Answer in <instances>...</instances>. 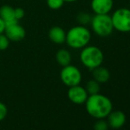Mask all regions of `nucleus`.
<instances>
[{
	"label": "nucleus",
	"mask_w": 130,
	"mask_h": 130,
	"mask_svg": "<svg viewBox=\"0 0 130 130\" xmlns=\"http://www.w3.org/2000/svg\"><path fill=\"white\" fill-rule=\"evenodd\" d=\"M10 45V40L4 33L0 34V51H5Z\"/></svg>",
	"instance_id": "obj_18"
},
{
	"label": "nucleus",
	"mask_w": 130,
	"mask_h": 130,
	"mask_svg": "<svg viewBox=\"0 0 130 130\" xmlns=\"http://www.w3.org/2000/svg\"><path fill=\"white\" fill-rule=\"evenodd\" d=\"M80 59L82 65L87 68L93 70L96 67L102 66L104 59L102 50L95 45H87L82 49Z\"/></svg>",
	"instance_id": "obj_3"
},
{
	"label": "nucleus",
	"mask_w": 130,
	"mask_h": 130,
	"mask_svg": "<svg viewBox=\"0 0 130 130\" xmlns=\"http://www.w3.org/2000/svg\"><path fill=\"white\" fill-rule=\"evenodd\" d=\"M78 0H64L65 3H74V2H76Z\"/></svg>",
	"instance_id": "obj_23"
},
{
	"label": "nucleus",
	"mask_w": 130,
	"mask_h": 130,
	"mask_svg": "<svg viewBox=\"0 0 130 130\" xmlns=\"http://www.w3.org/2000/svg\"><path fill=\"white\" fill-rule=\"evenodd\" d=\"M91 40V32L86 26L77 25L67 32L66 43L70 48L79 50L89 45Z\"/></svg>",
	"instance_id": "obj_2"
},
{
	"label": "nucleus",
	"mask_w": 130,
	"mask_h": 130,
	"mask_svg": "<svg viewBox=\"0 0 130 130\" xmlns=\"http://www.w3.org/2000/svg\"><path fill=\"white\" fill-rule=\"evenodd\" d=\"M93 79L98 82V83H105L111 78V73L106 67L102 66L96 67L92 70Z\"/></svg>",
	"instance_id": "obj_12"
},
{
	"label": "nucleus",
	"mask_w": 130,
	"mask_h": 130,
	"mask_svg": "<svg viewBox=\"0 0 130 130\" xmlns=\"http://www.w3.org/2000/svg\"><path fill=\"white\" fill-rule=\"evenodd\" d=\"M4 34L7 36L10 42H20L26 36V30L20 24L19 21H15L5 24Z\"/></svg>",
	"instance_id": "obj_7"
},
{
	"label": "nucleus",
	"mask_w": 130,
	"mask_h": 130,
	"mask_svg": "<svg viewBox=\"0 0 130 130\" xmlns=\"http://www.w3.org/2000/svg\"><path fill=\"white\" fill-rule=\"evenodd\" d=\"M87 112L98 120L106 118L112 111V103L106 96L99 93L89 95L85 102Z\"/></svg>",
	"instance_id": "obj_1"
},
{
	"label": "nucleus",
	"mask_w": 130,
	"mask_h": 130,
	"mask_svg": "<svg viewBox=\"0 0 130 130\" xmlns=\"http://www.w3.org/2000/svg\"><path fill=\"white\" fill-rule=\"evenodd\" d=\"M90 27L99 37H108L114 30L110 14H95L91 19Z\"/></svg>",
	"instance_id": "obj_4"
},
{
	"label": "nucleus",
	"mask_w": 130,
	"mask_h": 130,
	"mask_svg": "<svg viewBox=\"0 0 130 130\" xmlns=\"http://www.w3.org/2000/svg\"><path fill=\"white\" fill-rule=\"evenodd\" d=\"M14 14H15V18L18 21H21V19H23L25 16V11L21 7H16L14 8Z\"/></svg>",
	"instance_id": "obj_20"
},
{
	"label": "nucleus",
	"mask_w": 130,
	"mask_h": 130,
	"mask_svg": "<svg viewBox=\"0 0 130 130\" xmlns=\"http://www.w3.org/2000/svg\"><path fill=\"white\" fill-rule=\"evenodd\" d=\"M66 36H67V32L59 26H54L51 27L48 33L50 40L56 44H62V43H66Z\"/></svg>",
	"instance_id": "obj_11"
},
{
	"label": "nucleus",
	"mask_w": 130,
	"mask_h": 130,
	"mask_svg": "<svg viewBox=\"0 0 130 130\" xmlns=\"http://www.w3.org/2000/svg\"><path fill=\"white\" fill-rule=\"evenodd\" d=\"M85 89L89 95L98 94L100 91V83H98L96 80H95L93 79V80H90L87 82Z\"/></svg>",
	"instance_id": "obj_15"
},
{
	"label": "nucleus",
	"mask_w": 130,
	"mask_h": 130,
	"mask_svg": "<svg viewBox=\"0 0 130 130\" xmlns=\"http://www.w3.org/2000/svg\"><path fill=\"white\" fill-rule=\"evenodd\" d=\"M107 117L109 127L112 128H120L126 123V114L121 111H111Z\"/></svg>",
	"instance_id": "obj_10"
},
{
	"label": "nucleus",
	"mask_w": 130,
	"mask_h": 130,
	"mask_svg": "<svg viewBox=\"0 0 130 130\" xmlns=\"http://www.w3.org/2000/svg\"><path fill=\"white\" fill-rule=\"evenodd\" d=\"M56 60L61 67L70 65L72 61V56L67 49H60L56 53Z\"/></svg>",
	"instance_id": "obj_14"
},
{
	"label": "nucleus",
	"mask_w": 130,
	"mask_h": 130,
	"mask_svg": "<svg viewBox=\"0 0 130 130\" xmlns=\"http://www.w3.org/2000/svg\"><path fill=\"white\" fill-rule=\"evenodd\" d=\"M0 18L4 21L5 24L18 21L14 14V8L8 5H5L0 7Z\"/></svg>",
	"instance_id": "obj_13"
},
{
	"label": "nucleus",
	"mask_w": 130,
	"mask_h": 130,
	"mask_svg": "<svg viewBox=\"0 0 130 130\" xmlns=\"http://www.w3.org/2000/svg\"><path fill=\"white\" fill-rule=\"evenodd\" d=\"M91 19H92V16L86 12H82L77 15L78 22L80 23V25H82V26H86L88 24H90Z\"/></svg>",
	"instance_id": "obj_16"
},
{
	"label": "nucleus",
	"mask_w": 130,
	"mask_h": 130,
	"mask_svg": "<svg viewBox=\"0 0 130 130\" xmlns=\"http://www.w3.org/2000/svg\"><path fill=\"white\" fill-rule=\"evenodd\" d=\"M114 30L120 33L130 32V9L120 7L115 10L111 15Z\"/></svg>",
	"instance_id": "obj_5"
},
{
	"label": "nucleus",
	"mask_w": 130,
	"mask_h": 130,
	"mask_svg": "<svg viewBox=\"0 0 130 130\" xmlns=\"http://www.w3.org/2000/svg\"><path fill=\"white\" fill-rule=\"evenodd\" d=\"M109 129V124L107 121L104 120L103 119L98 120L94 124V130H108Z\"/></svg>",
	"instance_id": "obj_19"
},
{
	"label": "nucleus",
	"mask_w": 130,
	"mask_h": 130,
	"mask_svg": "<svg viewBox=\"0 0 130 130\" xmlns=\"http://www.w3.org/2000/svg\"><path fill=\"white\" fill-rule=\"evenodd\" d=\"M60 79L66 86L73 87V86L80 85L82 76L80 69L75 66L70 64V65L63 67L60 72Z\"/></svg>",
	"instance_id": "obj_6"
},
{
	"label": "nucleus",
	"mask_w": 130,
	"mask_h": 130,
	"mask_svg": "<svg viewBox=\"0 0 130 130\" xmlns=\"http://www.w3.org/2000/svg\"><path fill=\"white\" fill-rule=\"evenodd\" d=\"M7 107L4 103L0 102V121L5 120V118L7 115Z\"/></svg>",
	"instance_id": "obj_21"
},
{
	"label": "nucleus",
	"mask_w": 130,
	"mask_h": 130,
	"mask_svg": "<svg viewBox=\"0 0 130 130\" xmlns=\"http://www.w3.org/2000/svg\"><path fill=\"white\" fill-rule=\"evenodd\" d=\"M113 0H91L90 6L95 14H109L113 8Z\"/></svg>",
	"instance_id": "obj_9"
},
{
	"label": "nucleus",
	"mask_w": 130,
	"mask_h": 130,
	"mask_svg": "<svg viewBox=\"0 0 130 130\" xmlns=\"http://www.w3.org/2000/svg\"><path fill=\"white\" fill-rule=\"evenodd\" d=\"M67 96L72 103L82 104L86 102L89 94H88L85 88L80 85H76L73 86V87H69V89L67 91Z\"/></svg>",
	"instance_id": "obj_8"
},
{
	"label": "nucleus",
	"mask_w": 130,
	"mask_h": 130,
	"mask_svg": "<svg viewBox=\"0 0 130 130\" xmlns=\"http://www.w3.org/2000/svg\"><path fill=\"white\" fill-rule=\"evenodd\" d=\"M5 22H4L3 20L0 18V34L4 33V30H5Z\"/></svg>",
	"instance_id": "obj_22"
},
{
	"label": "nucleus",
	"mask_w": 130,
	"mask_h": 130,
	"mask_svg": "<svg viewBox=\"0 0 130 130\" xmlns=\"http://www.w3.org/2000/svg\"><path fill=\"white\" fill-rule=\"evenodd\" d=\"M47 5L52 10H58L65 4L64 0H46Z\"/></svg>",
	"instance_id": "obj_17"
}]
</instances>
